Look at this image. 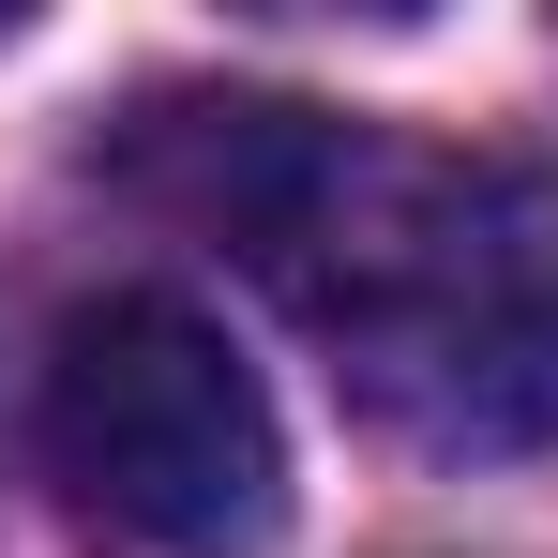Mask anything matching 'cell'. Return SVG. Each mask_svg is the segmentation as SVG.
<instances>
[{"label":"cell","mask_w":558,"mask_h":558,"mask_svg":"<svg viewBox=\"0 0 558 558\" xmlns=\"http://www.w3.org/2000/svg\"><path fill=\"white\" fill-rule=\"evenodd\" d=\"M136 182L196 211L227 257H257L408 438H558V167H453L332 106L211 92L136 121Z\"/></svg>","instance_id":"6da1fadb"},{"label":"cell","mask_w":558,"mask_h":558,"mask_svg":"<svg viewBox=\"0 0 558 558\" xmlns=\"http://www.w3.org/2000/svg\"><path fill=\"white\" fill-rule=\"evenodd\" d=\"M46 453L106 529L167 558H272L287 529V423L257 363L167 302V287H106L46 348Z\"/></svg>","instance_id":"7a4b0ae2"}]
</instances>
